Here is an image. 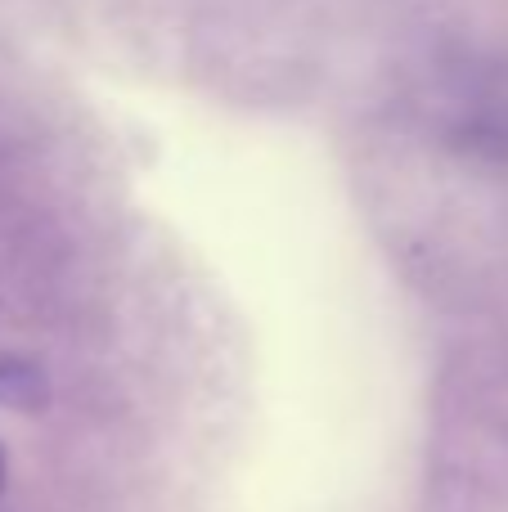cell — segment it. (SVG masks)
Returning a JSON list of instances; mask_svg holds the SVG:
<instances>
[{
	"instance_id": "2",
	"label": "cell",
	"mask_w": 508,
	"mask_h": 512,
	"mask_svg": "<svg viewBox=\"0 0 508 512\" xmlns=\"http://www.w3.org/2000/svg\"><path fill=\"white\" fill-rule=\"evenodd\" d=\"M5 481H9V459H5V445H0V490H5Z\"/></svg>"
},
{
	"instance_id": "1",
	"label": "cell",
	"mask_w": 508,
	"mask_h": 512,
	"mask_svg": "<svg viewBox=\"0 0 508 512\" xmlns=\"http://www.w3.org/2000/svg\"><path fill=\"white\" fill-rule=\"evenodd\" d=\"M45 400H50V387H45V373L36 369L32 360H23V355L0 351V405L32 414V409H41Z\"/></svg>"
}]
</instances>
